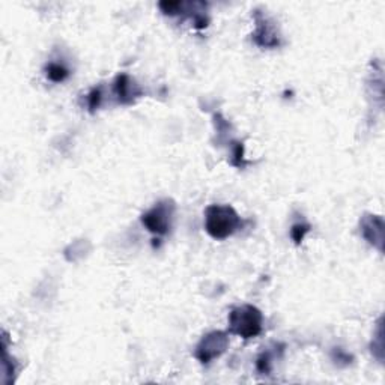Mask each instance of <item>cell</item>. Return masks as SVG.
<instances>
[{"label":"cell","mask_w":385,"mask_h":385,"mask_svg":"<svg viewBox=\"0 0 385 385\" xmlns=\"http://www.w3.org/2000/svg\"><path fill=\"white\" fill-rule=\"evenodd\" d=\"M175 205L172 200L158 202L156 207L142 216V223L149 232L156 235H166L172 226Z\"/></svg>","instance_id":"3957f363"},{"label":"cell","mask_w":385,"mask_h":385,"mask_svg":"<svg viewBox=\"0 0 385 385\" xmlns=\"http://www.w3.org/2000/svg\"><path fill=\"white\" fill-rule=\"evenodd\" d=\"M361 234L372 245L382 250L384 244V221L378 216H367L361 220Z\"/></svg>","instance_id":"8992f818"},{"label":"cell","mask_w":385,"mask_h":385,"mask_svg":"<svg viewBox=\"0 0 385 385\" xmlns=\"http://www.w3.org/2000/svg\"><path fill=\"white\" fill-rule=\"evenodd\" d=\"M227 346L229 337L226 332L212 331L199 341V345L196 346L194 355L202 364H209L216 360V358L223 355Z\"/></svg>","instance_id":"277c9868"},{"label":"cell","mask_w":385,"mask_h":385,"mask_svg":"<svg viewBox=\"0 0 385 385\" xmlns=\"http://www.w3.org/2000/svg\"><path fill=\"white\" fill-rule=\"evenodd\" d=\"M309 230H310L309 225H294L292 229H290V236H292V239L297 244H299Z\"/></svg>","instance_id":"9c48e42d"},{"label":"cell","mask_w":385,"mask_h":385,"mask_svg":"<svg viewBox=\"0 0 385 385\" xmlns=\"http://www.w3.org/2000/svg\"><path fill=\"white\" fill-rule=\"evenodd\" d=\"M262 325L263 316L258 307L254 306H239L229 313L230 332L245 340L259 336L262 332Z\"/></svg>","instance_id":"7a4b0ae2"},{"label":"cell","mask_w":385,"mask_h":385,"mask_svg":"<svg viewBox=\"0 0 385 385\" xmlns=\"http://www.w3.org/2000/svg\"><path fill=\"white\" fill-rule=\"evenodd\" d=\"M68 75H70V71H68L66 68L61 64H50L47 66V77L51 82L61 83L66 79Z\"/></svg>","instance_id":"ba28073f"},{"label":"cell","mask_w":385,"mask_h":385,"mask_svg":"<svg viewBox=\"0 0 385 385\" xmlns=\"http://www.w3.org/2000/svg\"><path fill=\"white\" fill-rule=\"evenodd\" d=\"M253 39L261 47H277L280 46V37L274 26L267 17L256 14V32L253 33Z\"/></svg>","instance_id":"5b68a950"},{"label":"cell","mask_w":385,"mask_h":385,"mask_svg":"<svg viewBox=\"0 0 385 385\" xmlns=\"http://www.w3.org/2000/svg\"><path fill=\"white\" fill-rule=\"evenodd\" d=\"M205 229L214 239H226L241 229V217L229 205H211L205 211Z\"/></svg>","instance_id":"6da1fadb"},{"label":"cell","mask_w":385,"mask_h":385,"mask_svg":"<svg viewBox=\"0 0 385 385\" xmlns=\"http://www.w3.org/2000/svg\"><path fill=\"white\" fill-rule=\"evenodd\" d=\"M256 367H258V370L262 372V373H268L271 370V361H270L268 354H262L258 358V363H256Z\"/></svg>","instance_id":"8fae6325"},{"label":"cell","mask_w":385,"mask_h":385,"mask_svg":"<svg viewBox=\"0 0 385 385\" xmlns=\"http://www.w3.org/2000/svg\"><path fill=\"white\" fill-rule=\"evenodd\" d=\"M115 92H116V97L119 98V102H122V104H130V102H133L134 97H137L140 93L135 89L134 83L126 74H121L116 77Z\"/></svg>","instance_id":"52a82bcc"},{"label":"cell","mask_w":385,"mask_h":385,"mask_svg":"<svg viewBox=\"0 0 385 385\" xmlns=\"http://www.w3.org/2000/svg\"><path fill=\"white\" fill-rule=\"evenodd\" d=\"M101 88H95V89H92V92L89 93V97H88V104H89V109L91 110H95L100 107L101 104Z\"/></svg>","instance_id":"30bf717a"}]
</instances>
